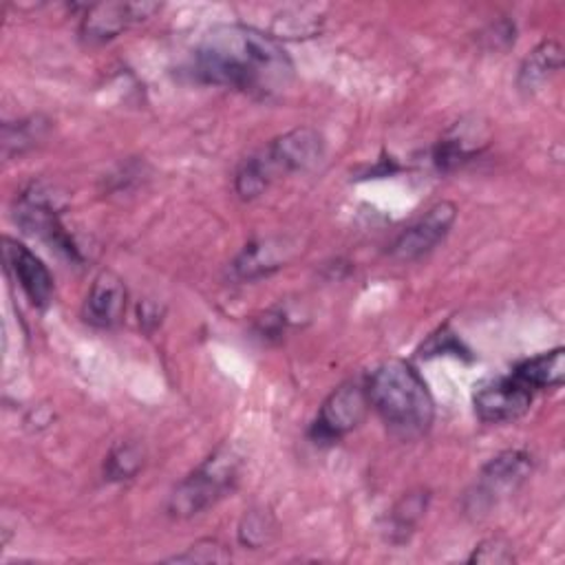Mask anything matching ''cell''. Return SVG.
Segmentation results:
<instances>
[{
    "instance_id": "5b68a950",
    "label": "cell",
    "mask_w": 565,
    "mask_h": 565,
    "mask_svg": "<svg viewBox=\"0 0 565 565\" xmlns=\"http://www.w3.org/2000/svg\"><path fill=\"white\" fill-rule=\"evenodd\" d=\"M366 386L358 382H344L329 393L322 402L316 422L311 424V439L316 444H333L353 428H358L369 411Z\"/></svg>"
},
{
    "instance_id": "ac0fdd59",
    "label": "cell",
    "mask_w": 565,
    "mask_h": 565,
    "mask_svg": "<svg viewBox=\"0 0 565 565\" xmlns=\"http://www.w3.org/2000/svg\"><path fill=\"white\" fill-rule=\"evenodd\" d=\"M271 534H274V521L265 510H249L243 514L238 523V541L245 547L258 550L265 543H269Z\"/></svg>"
},
{
    "instance_id": "9a60e30c",
    "label": "cell",
    "mask_w": 565,
    "mask_h": 565,
    "mask_svg": "<svg viewBox=\"0 0 565 565\" xmlns=\"http://www.w3.org/2000/svg\"><path fill=\"white\" fill-rule=\"evenodd\" d=\"M143 446L139 441L126 439V441H117L110 452L106 455L104 461V477L108 481H126L132 479L141 466H143Z\"/></svg>"
},
{
    "instance_id": "9c48e42d",
    "label": "cell",
    "mask_w": 565,
    "mask_h": 565,
    "mask_svg": "<svg viewBox=\"0 0 565 565\" xmlns=\"http://www.w3.org/2000/svg\"><path fill=\"white\" fill-rule=\"evenodd\" d=\"M159 4L154 2H102L86 7L79 33L86 42H106L117 38L130 24L150 18Z\"/></svg>"
},
{
    "instance_id": "3957f363",
    "label": "cell",
    "mask_w": 565,
    "mask_h": 565,
    "mask_svg": "<svg viewBox=\"0 0 565 565\" xmlns=\"http://www.w3.org/2000/svg\"><path fill=\"white\" fill-rule=\"evenodd\" d=\"M324 154V139L313 128H294L263 150L247 157L234 177V188L243 199H254L263 194L274 179L289 172H302L320 163Z\"/></svg>"
},
{
    "instance_id": "4fadbf2b",
    "label": "cell",
    "mask_w": 565,
    "mask_h": 565,
    "mask_svg": "<svg viewBox=\"0 0 565 565\" xmlns=\"http://www.w3.org/2000/svg\"><path fill=\"white\" fill-rule=\"evenodd\" d=\"M561 64H563L561 44L554 40H543L523 60V64L519 68V77H516L519 88L525 93L539 90L552 75H556L561 71Z\"/></svg>"
},
{
    "instance_id": "52a82bcc",
    "label": "cell",
    "mask_w": 565,
    "mask_h": 565,
    "mask_svg": "<svg viewBox=\"0 0 565 565\" xmlns=\"http://www.w3.org/2000/svg\"><path fill=\"white\" fill-rule=\"evenodd\" d=\"M532 470V457L523 450H503L492 457L477 479L472 510H486L501 497L514 492Z\"/></svg>"
},
{
    "instance_id": "e0dca14e",
    "label": "cell",
    "mask_w": 565,
    "mask_h": 565,
    "mask_svg": "<svg viewBox=\"0 0 565 565\" xmlns=\"http://www.w3.org/2000/svg\"><path fill=\"white\" fill-rule=\"evenodd\" d=\"M477 152H479V146L472 143L466 135H459V130H457V132L439 139V143L433 150V161L441 172H448V170L461 166L463 161H468L470 157H475Z\"/></svg>"
},
{
    "instance_id": "ba28073f",
    "label": "cell",
    "mask_w": 565,
    "mask_h": 565,
    "mask_svg": "<svg viewBox=\"0 0 565 565\" xmlns=\"http://www.w3.org/2000/svg\"><path fill=\"white\" fill-rule=\"evenodd\" d=\"M534 393L516 377L505 375L481 386L475 397V413L486 424H503L519 419L530 411Z\"/></svg>"
},
{
    "instance_id": "8992f818",
    "label": "cell",
    "mask_w": 565,
    "mask_h": 565,
    "mask_svg": "<svg viewBox=\"0 0 565 565\" xmlns=\"http://www.w3.org/2000/svg\"><path fill=\"white\" fill-rule=\"evenodd\" d=\"M457 218V205L452 201H439L426 210L415 223H411L391 245L388 254L395 260H415L439 245L450 232Z\"/></svg>"
},
{
    "instance_id": "8fae6325",
    "label": "cell",
    "mask_w": 565,
    "mask_h": 565,
    "mask_svg": "<svg viewBox=\"0 0 565 565\" xmlns=\"http://www.w3.org/2000/svg\"><path fill=\"white\" fill-rule=\"evenodd\" d=\"M126 309V285L124 280L110 271L102 269L88 289V296L82 307V316L88 324L108 329L117 324Z\"/></svg>"
},
{
    "instance_id": "7c38bea8",
    "label": "cell",
    "mask_w": 565,
    "mask_h": 565,
    "mask_svg": "<svg viewBox=\"0 0 565 565\" xmlns=\"http://www.w3.org/2000/svg\"><path fill=\"white\" fill-rule=\"evenodd\" d=\"M510 375L525 384L532 393L556 388L565 380V351L563 347H556L547 353L527 358L521 364H516Z\"/></svg>"
},
{
    "instance_id": "7a4b0ae2",
    "label": "cell",
    "mask_w": 565,
    "mask_h": 565,
    "mask_svg": "<svg viewBox=\"0 0 565 565\" xmlns=\"http://www.w3.org/2000/svg\"><path fill=\"white\" fill-rule=\"evenodd\" d=\"M369 404L377 411L391 435L413 441L428 433L435 404L417 369L399 358L382 362L366 382Z\"/></svg>"
},
{
    "instance_id": "2e32d148",
    "label": "cell",
    "mask_w": 565,
    "mask_h": 565,
    "mask_svg": "<svg viewBox=\"0 0 565 565\" xmlns=\"http://www.w3.org/2000/svg\"><path fill=\"white\" fill-rule=\"evenodd\" d=\"M426 503H428V492H424V490L408 492L395 503V508L391 510V536H393V541H404L413 532L415 523L419 521V516L426 510Z\"/></svg>"
},
{
    "instance_id": "5bb4252c",
    "label": "cell",
    "mask_w": 565,
    "mask_h": 565,
    "mask_svg": "<svg viewBox=\"0 0 565 565\" xmlns=\"http://www.w3.org/2000/svg\"><path fill=\"white\" fill-rule=\"evenodd\" d=\"M282 260L285 256H280L278 245H274L271 241H258L245 245V249L234 260V271L241 278H256L278 269Z\"/></svg>"
},
{
    "instance_id": "6da1fadb",
    "label": "cell",
    "mask_w": 565,
    "mask_h": 565,
    "mask_svg": "<svg viewBox=\"0 0 565 565\" xmlns=\"http://www.w3.org/2000/svg\"><path fill=\"white\" fill-rule=\"evenodd\" d=\"M192 73L205 84L271 97L291 84L294 64L271 35L245 24H218L199 40Z\"/></svg>"
},
{
    "instance_id": "d6986e66",
    "label": "cell",
    "mask_w": 565,
    "mask_h": 565,
    "mask_svg": "<svg viewBox=\"0 0 565 565\" xmlns=\"http://www.w3.org/2000/svg\"><path fill=\"white\" fill-rule=\"evenodd\" d=\"M170 563H225L230 561V552L216 539H201L190 545L185 552L168 558Z\"/></svg>"
},
{
    "instance_id": "30bf717a",
    "label": "cell",
    "mask_w": 565,
    "mask_h": 565,
    "mask_svg": "<svg viewBox=\"0 0 565 565\" xmlns=\"http://www.w3.org/2000/svg\"><path fill=\"white\" fill-rule=\"evenodd\" d=\"M2 254L7 269L13 274L26 298L35 307H46L53 298V276L46 265L29 247L9 236L2 238Z\"/></svg>"
},
{
    "instance_id": "44dd1931",
    "label": "cell",
    "mask_w": 565,
    "mask_h": 565,
    "mask_svg": "<svg viewBox=\"0 0 565 565\" xmlns=\"http://www.w3.org/2000/svg\"><path fill=\"white\" fill-rule=\"evenodd\" d=\"M422 355H439V353H455L461 355V344L457 342V338L452 333H448V329H439L435 335L428 338V342L419 349Z\"/></svg>"
},
{
    "instance_id": "ffe728a7",
    "label": "cell",
    "mask_w": 565,
    "mask_h": 565,
    "mask_svg": "<svg viewBox=\"0 0 565 565\" xmlns=\"http://www.w3.org/2000/svg\"><path fill=\"white\" fill-rule=\"evenodd\" d=\"M512 561H514L512 545L501 536H490L481 541L468 556V563H486V565H503Z\"/></svg>"
},
{
    "instance_id": "277c9868",
    "label": "cell",
    "mask_w": 565,
    "mask_h": 565,
    "mask_svg": "<svg viewBox=\"0 0 565 565\" xmlns=\"http://www.w3.org/2000/svg\"><path fill=\"white\" fill-rule=\"evenodd\" d=\"M241 470V457L232 446H218L194 472H190L170 494L168 514L177 519L194 516L216 503L234 488Z\"/></svg>"
}]
</instances>
